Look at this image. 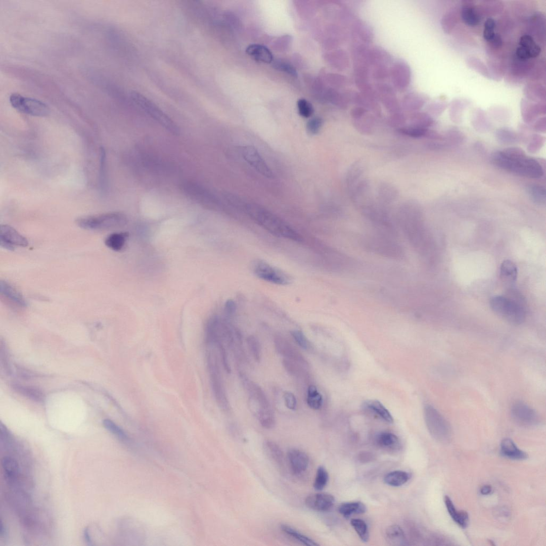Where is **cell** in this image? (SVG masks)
I'll return each instance as SVG.
<instances>
[{"label":"cell","instance_id":"1","mask_svg":"<svg viewBox=\"0 0 546 546\" xmlns=\"http://www.w3.org/2000/svg\"><path fill=\"white\" fill-rule=\"evenodd\" d=\"M490 160L496 167L519 176L538 179L544 174L545 164L528 157L522 149L518 148L496 151L492 154Z\"/></svg>","mask_w":546,"mask_h":546},{"label":"cell","instance_id":"2","mask_svg":"<svg viewBox=\"0 0 546 546\" xmlns=\"http://www.w3.org/2000/svg\"><path fill=\"white\" fill-rule=\"evenodd\" d=\"M248 215L259 226L278 237L300 242L299 234L289 224L271 212L255 203H248L245 207Z\"/></svg>","mask_w":546,"mask_h":546},{"label":"cell","instance_id":"3","mask_svg":"<svg viewBox=\"0 0 546 546\" xmlns=\"http://www.w3.org/2000/svg\"><path fill=\"white\" fill-rule=\"evenodd\" d=\"M365 249L374 254L393 260H402L405 256V250L396 237L380 233L363 239Z\"/></svg>","mask_w":546,"mask_h":546},{"label":"cell","instance_id":"4","mask_svg":"<svg viewBox=\"0 0 546 546\" xmlns=\"http://www.w3.org/2000/svg\"><path fill=\"white\" fill-rule=\"evenodd\" d=\"M490 305L497 315L511 324L521 325L525 319V310L518 297L495 296L491 299Z\"/></svg>","mask_w":546,"mask_h":546},{"label":"cell","instance_id":"5","mask_svg":"<svg viewBox=\"0 0 546 546\" xmlns=\"http://www.w3.org/2000/svg\"><path fill=\"white\" fill-rule=\"evenodd\" d=\"M128 222L124 214L109 212L77 218L76 223L80 228L92 231L109 230L124 226Z\"/></svg>","mask_w":546,"mask_h":546},{"label":"cell","instance_id":"6","mask_svg":"<svg viewBox=\"0 0 546 546\" xmlns=\"http://www.w3.org/2000/svg\"><path fill=\"white\" fill-rule=\"evenodd\" d=\"M425 420L429 432L436 440L448 443L451 440V427L444 417L433 406L426 404L424 408Z\"/></svg>","mask_w":546,"mask_h":546},{"label":"cell","instance_id":"7","mask_svg":"<svg viewBox=\"0 0 546 546\" xmlns=\"http://www.w3.org/2000/svg\"><path fill=\"white\" fill-rule=\"evenodd\" d=\"M131 97L136 105L141 107L155 121L161 124L163 128L174 135L180 134V130L176 124L154 103L146 98L142 94L136 92L131 93Z\"/></svg>","mask_w":546,"mask_h":546},{"label":"cell","instance_id":"8","mask_svg":"<svg viewBox=\"0 0 546 546\" xmlns=\"http://www.w3.org/2000/svg\"><path fill=\"white\" fill-rule=\"evenodd\" d=\"M402 229L410 245L419 254L425 256L428 251V239L422 225L414 219H407L403 222Z\"/></svg>","mask_w":546,"mask_h":546},{"label":"cell","instance_id":"9","mask_svg":"<svg viewBox=\"0 0 546 546\" xmlns=\"http://www.w3.org/2000/svg\"><path fill=\"white\" fill-rule=\"evenodd\" d=\"M252 269L257 277L272 284L287 286L291 282L290 277L286 272L265 261H255L253 262Z\"/></svg>","mask_w":546,"mask_h":546},{"label":"cell","instance_id":"10","mask_svg":"<svg viewBox=\"0 0 546 546\" xmlns=\"http://www.w3.org/2000/svg\"><path fill=\"white\" fill-rule=\"evenodd\" d=\"M9 101L14 109L25 114L43 117L50 113V107L44 103L19 94H12Z\"/></svg>","mask_w":546,"mask_h":546},{"label":"cell","instance_id":"11","mask_svg":"<svg viewBox=\"0 0 546 546\" xmlns=\"http://www.w3.org/2000/svg\"><path fill=\"white\" fill-rule=\"evenodd\" d=\"M208 364L214 396L219 406L223 411H226L229 408V403L222 384L217 360L210 354Z\"/></svg>","mask_w":546,"mask_h":546},{"label":"cell","instance_id":"12","mask_svg":"<svg viewBox=\"0 0 546 546\" xmlns=\"http://www.w3.org/2000/svg\"><path fill=\"white\" fill-rule=\"evenodd\" d=\"M240 152L243 159L263 176L270 179L275 177L274 174L254 147L252 146H243Z\"/></svg>","mask_w":546,"mask_h":546},{"label":"cell","instance_id":"13","mask_svg":"<svg viewBox=\"0 0 546 546\" xmlns=\"http://www.w3.org/2000/svg\"><path fill=\"white\" fill-rule=\"evenodd\" d=\"M513 420L523 426H532L538 424V416L532 408L522 402L515 403L511 408Z\"/></svg>","mask_w":546,"mask_h":546},{"label":"cell","instance_id":"14","mask_svg":"<svg viewBox=\"0 0 546 546\" xmlns=\"http://www.w3.org/2000/svg\"><path fill=\"white\" fill-rule=\"evenodd\" d=\"M1 246L13 251L16 247H26L28 241L26 238L11 226L4 225L0 228Z\"/></svg>","mask_w":546,"mask_h":546},{"label":"cell","instance_id":"15","mask_svg":"<svg viewBox=\"0 0 546 546\" xmlns=\"http://www.w3.org/2000/svg\"><path fill=\"white\" fill-rule=\"evenodd\" d=\"M229 328L219 316H214L208 321L206 329V341L208 344L220 343L221 336L229 333Z\"/></svg>","mask_w":546,"mask_h":546},{"label":"cell","instance_id":"16","mask_svg":"<svg viewBox=\"0 0 546 546\" xmlns=\"http://www.w3.org/2000/svg\"><path fill=\"white\" fill-rule=\"evenodd\" d=\"M275 345L278 353L285 357V358L295 360L306 367L308 366L304 356L286 339L280 336L276 337Z\"/></svg>","mask_w":546,"mask_h":546},{"label":"cell","instance_id":"17","mask_svg":"<svg viewBox=\"0 0 546 546\" xmlns=\"http://www.w3.org/2000/svg\"><path fill=\"white\" fill-rule=\"evenodd\" d=\"M335 502L334 496L328 493H317L309 495L305 499V504L312 510L327 512L333 508Z\"/></svg>","mask_w":546,"mask_h":546},{"label":"cell","instance_id":"18","mask_svg":"<svg viewBox=\"0 0 546 546\" xmlns=\"http://www.w3.org/2000/svg\"><path fill=\"white\" fill-rule=\"evenodd\" d=\"M288 458L290 469L295 474H301L308 469L309 458L305 452L292 448L288 451Z\"/></svg>","mask_w":546,"mask_h":546},{"label":"cell","instance_id":"19","mask_svg":"<svg viewBox=\"0 0 546 546\" xmlns=\"http://www.w3.org/2000/svg\"><path fill=\"white\" fill-rule=\"evenodd\" d=\"M500 450L504 457L512 460H525L528 457L525 452L520 450L513 441L509 438H505L502 441Z\"/></svg>","mask_w":546,"mask_h":546},{"label":"cell","instance_id":"20","mask_svg":"<svg viewBox=\"0 0 546 546\" xmlns=\"http://www.w3.org/2000/svg\"><path fill=\"white\" fill-rule=\"evenodd\" d=\"M0 293L19 306L26 307L27 305L26 300L20 292L5 281L0 282Z\"/></svg>","mask_w":546,"mask_h":546},{"label":"cell","instance_id":"21","mask_svg":"<svg viewBox=\"0 0 546 546\" xmlns=\"http://www.w3.org/2000/svg\"><path fill=\"white\" fill-rule=\"evenodd\" d=\"M363 407L366 411L375 415L384 422L388 424L394 423V419L391 413L379 401L376 399L366 401L363 403Z\"/></svg>","mask_w":546,"mask_h":546},{"label":"cell","instance_id":"22","mask_svg":"<svg viewBox=\"0 0 546 546\" xmlns=\"http://www.w3.org/2000/svg\"><path fill=\"white\" fill-rule=\"evenodd\" d=\"M246 53L253 60L263 63L270 64L274 59L269 49L260 44H253L249 46L247 48Z\"/></svg>","mask_w":546,"mask_h":546},{"label":"cell","instance_id":"23","mask_svg":"<svg viewBox=\"0 0 546 546\" xmlns=\"http://www.w3.org/2000/svg\"><path fill=\"white\" fill-rule=\"evenodd\" d=\"M444 502L447 512L453 520L461 527L466 528L470 522L469 514L465 511L457 510L449 496H445Z\"/></svg>","mask_w":546,"mask_h":546},{"label":"cell","instance_id":"24","mask_svg":"<svg viewBox=\"0 0 546 546\" xmlns=\"http://www.w3.org/2000/svg\"><path fill=\"white\" fill-rule=\"evenodd\" d=\"M386 539L392 545H403L406 544L404 532L400 526L397 525L389 526L386 531Z\"/></svg>","mask_w":546,"mask_h":546},{"label":"cell","instance_id":"25","mask_svg":"<svg viewBox=\"0 0 546 546\" xmlns=\"http://www.w3.org/2000/svg\"><path fill=\"white\" fill-rule=\"evenodd\" d=\"M129 238L126 232L114 233L107 237L105 241V245L115 251H120L124 247Z\"/></svg>","mask_w":546,"mask_h":546},{"label":"cell","instance_id":"26","mask_svg":"<svg viewBox=\"0 0 546 546\" xmlns=\"http://www.w3.org/2000/svg\"><path fill=\"white\" fill-rule=\"evenodd\" d=\"M367 507L361 502H348L341 504L338 512L346 519L354 514H362L366 512Z\"/></svg>","mask_w":546,"mask_h":546},{"label":"cell","instance_id":"27","mask_svg":"<svg viewBox=\"0 0 546 546\" xmlns=\"http://www.w3.org/2000/svg\"><path fill=\"white\" fill-rule=\"evenodd\" d=\"M500 272L503 281L509 285L514 284L518 277V268L514 263L510 260L503 262Z\"/></svg>","mask_w":546,"mask_h":546},{"label":"cell","instance_id":"28","mask_svg":"<svg viewBox=\"0 0 546 546\" xmlns=\"http://www.w3.org/2000/svg\"><path fill=\"white\" fill-rule=\"evenodd\" d=\"M411 479L406 472L396 471L388 473L384 477V482L389 486L398 487L405 484Z\"/></svg>","mask_w":546,"mask_h":546},{"label":"cell","instance_id":"29","mask_svg":"<svg viewBox=\"0 0 546 546\" xmlns=\"http://www.w3.org/2000/svg\"><path fill=\"white\" fill-rule=\"evenodd\" d=\"M529 197L539 206H544L546 203L545 189L541 185L532 184L526 188Z\"/></svg>","mask_w":546,"mask_h":546},{"label":"cell","instance_id":"30","mask_svg":"<svg viewBox=\"0 0 546 546\" xmlns=\"http://www.w3.org/2000/svg\"><path fill=\"white\" fill-rule=\"evenodd\" d=\"M281 530L285 533L300 542L304 544L305 545L308 546H317L319 544L316 543L314 540L307 537V536L300 533L295 529L292 528L291 526L287 524H282L281 525Z\"/></svg>","mask_w":546,"mask_h":546},{"label":"cell","instance_id":"31","mask_svg":"<svg viewBox=\"0 0 546 546\" xmlns=\"http://www.w3.org/2000/svg\"><path fill=\"white\" fill-rule=\"evenodd\" d=\"M376 441L378 445L387 448H395L399 444L398 437L389 432H382L378 434Z\"/></svg>","mask_w":546,"mask_h":546},{"label":"cell","instance_id":"32","mask_svg":"<svg viewBox=\"0 0 546 546\" xmlns=\"http://www.w3.org/2000/svg\"><path fill=\"white\" fill-rule=\"evenodd\" d=\"M323 397L318 392L316 387L310 385L307 390V403L312 409L319 410L323 405Z\"/></svg>","mask_w":546,"mask_h":546},{"label":"cell","instance_id":"33","mask_svg":"<svg viewBox=\"0 0 546 546\" xmlns=\"http://www.w3.org/2000/svg\"><path fill=\"white\" fill-rule=\"evenodd\" d=\"M495 138L504 144H512L518 142L520 139L518 134L508 128H502L495 132Z\"/></svg>","mask_w":546,"mask_h":546},{"label":"cell","instance_id":"34","mask_svg":"<svg viewBox=\"0 0 546 546\" xmlns=\"http://www.w3.org/2000/svg\"><path fill=\"white\" fill-rule=\"evenodd\" d=\"M462 18L464 22L468 25L473 26L479 24L481 17L475 11L472 6L465 5L462 10Z\"/></svg>","mask_w":546,"mask_h":546},{"label":"cell","instance_id":"35","mask_svg":"<svg viewBox=\"0 0 546 546\" xmlns=\"http://www.w3.org/2000/svg\"><path fill=\"white\" fill-rule=\"evenodd\" d=\"M266 452L271 459L278 464H282L284 462V453L280 447L275 442L267 441L264 443Z\"/></svg>","mask_w":546,"mask_h":546},{"label":"cell","instance_id":"36","mask_svg":"<svg viewBox=\"0 0 546 546\" xmlns=\"http://www.w3.org/2000/svg\"><path fill=\"white\" fill-rule=\"evenodd\" d=\"M519 45L526 49L530 53L531 58L537 57L541 53L540 47L536 44L533 37L529 35H524L520 39Z\"/></svg>","mask_w":546,"mask_h":546},{"label":"cell","instance_id":"37","mask_svg":"<svg viewBox=\"0 0 546 546\" xmlns=\"http://www.w3.org/2000/svg\"><path fill=\"white\" fill-rule=\"evenodd\" d=\"M350 524L359 538L364 542H367L369 539V532L367 523L361 519H354L351 520Z\"/></svg>","mask_w":546,"mask_h":546},{"label":"cell","instance_id":"38","mask_svg":"<svg viewBox=\"0 0 546 546\" xmlns=\"http://www.w3.org/2000/svg\"><path fill=\"white\" fill-rule=\"evenodd\" d=\"M329 474L324 466H320L317 470L314 482V489L317 491L323 490L329 481Z\"/></svg>","mask_w":546,"mask_h":546},{"label":"cell","instance_id":"39","mask_svg":"<svg viewBox=\"0 0 546 546\" xmlns=\"http://www.w3.org/2000/svg\"><path fill=\"white\" fill-rule=\"evenodd\" d=\"M2 466L7 476L9 479H13L18 472V465L13 458L5 457L2 460Z\"/></svg>","mask_w":546,"mask_h":546},{"label":"cell","instance_id":"40","mask_svg":"<svg viewBox=\"0 0 546 546\" xmlns=\"http://www.w3.org/2000/svg\"><path fill=\"white\" fill-rule=\"evenodd\" d=\"M103 425L107 430L115 435L123 441H127L129 437L127 434L119 427L110 419H105L103 422Z\"/></svg>","mask_w":546,"mask_h":546},{"label":"cell","instance_id":"41","mask_svg":"<svg viewBox=\"0 0 546 546\" xmlns=\"http://www.w3.org/2000/svg\"><path fill=\"white\" fill-rule=\"evenodd\" d=\"M257 418L260 425L265 428L271 429L276 425L275 417L271 409L262 412Z\"/></svg>","mask_w":546,"mask_h":546},{"label":"cell","instance_id":"42","mask_svg":"<svg viewBox=\"0 0 546 546\" xmlns=\"http://www.w3.org/2000/svg\"><path fill=\"white\" fill-rule=\"evenodd\" d=\"M545 138L539 134H534L530 138L527 146L528 151L531 154L537 153L543 147Z\"/></svg>","mask_w":546,"mask_h":546},{"label":"cell","instance_id":"43","mask_svg":"<svg viewBox=\"0 0 546 546\" xmlns=\"http://www.w3.org/2000/svg\"><path fill=\"white\" fill-rule=\"evenodd\" d=\"M283 365L287 372L291 375L294 376H299L302 374L303 372V367H306L303 365H301L295 360H292L287 358H285L284 361H283Z\"/></svg>","mask_w":546,"mask_h":546},{"label":"cell","instance_id":"44","mask_svg":"<svg viewBox=\"0 0 546 546\" xmlns=\"http://www.w3.org/2000/svg\"><path fill=\"white\" fill-rule=\"evenodd\" d=\"M247 344L251 354L257 362H260L261 359V347L258 339L253 336L247 338Z\"/></svg>","mask_w":546,"mask_h":546},{"label":"cell","instance_id":"45","mask_svg":"<svg viewBox=\"0 0 546 546\" xmlns=\"http://www.w3.org/2000/svg\"><path fill=\"white\" fill-rule=\"evenodd\" d=\"M297 108L299 115L305 118H308L314 113L313 105L305 99H300L297 102Z\"/></svg>","mask_w":546,"mask_h":546},{"label":"cell","instance_id":"46","mask_svg":"<svg viewBox=\"0 0 546 546\" xmlns=\"http://www.w3.org/2000/svg\"><path fill=\"white\" fill-rule=\"evenodd\" d=\"M292 338L301 348L305 350L311 349V344L304 334L300 330H293L291 332Z\"/></svg>","mask_w":546,"mask_h":546},{"label":"cell","instance_id":"47","mask_svg":"<svg viewBox=\"0 0 546 546\" xmlns=\"http://www.w3.org/2000/svg\"><path fill=\"white\" fill-rule=\"evenodd\" d=\"M495 27V22L494 19L492 18L487 19L484 24V30L483 32V37L486 41L488 42L490 41L491 39L494 36Z\"/></svg>","mask_w":546,"mask_h":546},{"label":"cell","instance_id":"48","mask_svg":"<svg viewBox=\"0 0 546 546\" xmlns=\"http://www.w3.org/2000/svg\"><path fill=\"white\" fill-rule=\"evenodd\" d=\"M275 67L279 71L284 72L291 76L297 77L298 76L297 72L295 69V68L285 62L279 61L275 64Z\"/></svg>","mask_w":546,"mask_h":546},{"label":"cell","instance_id":"49","mask_svg":"<svg viewBox=\"0 0 546 546\" xmlns=\"http://www.w3.org/2000/svg\"><path fill=\"white\" fill-rule=\"evenodd\" d=\"M323 124V120L320 118H314L310 119L307 124V129L309 133L312 134H317Z\"/></svg>","mask_w":546,"mask_h":546},{"label":"cell","instance_id":"50","mask_svg":"<svg viewBox=\"0 0 546 546\" xmlns=\"http://www.w3.org/2000/svg\"><path fill=\"white\" fill-rule=\"evenodd\" d=\"M285 402L286 406L291 411H295L297 407V401L295 395L290 392H286L284 394Z\"/></svg>","mask_w":546,"mask_h":546},{"label":"cell","instance_id":"51","mask_svg":"<svg viewBox=\"0 0 546 546\" xmlns=\"http://www.w3.org/2000/svg\"><path fill=\"white\" fill-rule=\"evenodd\" d=\"M403 133L413 136V138H420L427 133V130L424 128H413L403 129Z\"/></svg>","mask_w":546,"mask_h":546},{"label":"cell","instance_id":"52","mask_svg":"<svg viewBox=\"0 0 546 546\" xmlns=\"http://www.w3.org/2000/svg\"><path fill=\"white\" fill-rule=\"evenodd\" d=\"M221 356V359L224 368H225L228 373H230L231 369L229 363L228 356L226 353L225 348H223L222 345L220 344H218Z\"/></svg>","mask_w":546,"mask_h":546},{"label":"cell","instance_id":"53","mask_svg":"<svg viewBox=\"0 0 546 546\" xmlns=\"http://www.w3.org/2000/svg\"><path fill=\"white\" fill-rule=\"evenodd\" d=\"M516 55L522 61L528 60L531 58L530 52L526 49L521 46L517 48Z\"/></svg>","mask_w":546,"mask_h":546},{"label":"cell","instance_id":"54","mask_svg":"<svg viewBox=\"0 0 546 546\" xmlns=\"http://www.w3.org/2000/svg\"><path fill=\"white\" fill-rule=\"evenodd\" d=\"M236 309V304L233 300H230L226 302L225 309L228 315L231 316L235 314Z\"/></svg>","mask_w":546,"mask_h":546},{"label":"cell","instance_id":"55","mask_svg":"<svg viewBox=\"0 0 546 546\" xmlns=\"http://www.w3.org/2000/svg\"><path fill=\"white\" fill-rule=\"evenodd\" d=\"M534 128L536 131L540 133H545L546 131V124L545 119H541L535 124Z\"/></svg>","mask_w":546,"mask_h":546},{"label":"cell","instance_id":"56","mask_svg":"<svg viewBox=\"0 0 546 546\" xmlns=\"http://www.w3.org/2000/svg\"><path fill=\"white\" fill-rule=\"evenodd\" d=\"M489 42L495 48L501 47L503 44L502 38L498 34H495L493 37Z\"/></svg>","mask_w":546,"mask_h":546},{"label":"cell","instance_id":"57","mask_svg":"<svg viewBox=\"0 0 546 546\" xmlns=\"http://www.w3.org/2000/svg\"><path fill=\"white\" fill-rule=\"evenodd\" d=\"M492 491V487L489 485H485L483 486L480 490L481 493L484 495L490 494Z\"/></svg>","mask_w":546,"mask_h":546},{"label":"cell","instance_id":"58","mask_svg":"<svg viewBox=\"0 0 546 546\" xmlns=\"http://www.w3.org/2000/svg\"><path fill=\"white\" fill-rule=\"evenodd\" d=\"M84 537L85 541L89 545H92V540L88 529L85 528L84 531Z\"/></svg>","mask_w":546,"mask_h":546}]
</instances>
